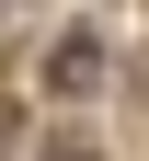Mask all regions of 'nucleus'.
<instances>
[{"label": "nucleus", "instance_id": "2", "mask_svg": "<svg viewBox=\"0 0 149 161\" xmlns=\"http://www.w3.org/2000/svg\"><path fill=\"white\" fill-rule=\"evenodd\" d=\"M35 161H103V150H92V138H80V127H57V138H46V150H35Z\"/></svg>", "mask_w": 149, "mask_h": 161}, {"label": "nucleus", "instance_id": "1", "mask_svg": "<svg viewBox=\"0 0 149 161\" xmlns=\"http://www.w3.org/2000/svg\"><path fill=\"white\" fill-rule=\"evenodd\" d=\"M46 80H57V92H92V80H103V35L69 23V35H57V58H46Z\"/></svg>", "mask_w": 149, "mask_h": 161}]
</instances>
